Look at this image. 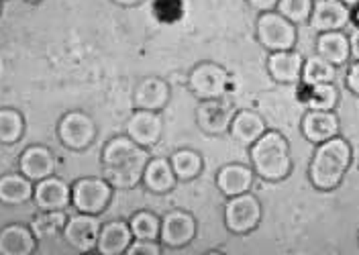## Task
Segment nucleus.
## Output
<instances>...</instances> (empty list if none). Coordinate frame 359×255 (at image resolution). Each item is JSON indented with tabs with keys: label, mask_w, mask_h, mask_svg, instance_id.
I'll use <instances>...</instances> for the list:
<instances>
[{
	"label": "nucleus",
	"mask_w": 359,
	"mask_h": 255,
	"mask_svg": "<svg viewBox=\"0 0 359 255\" xmlns=\"http://www.w3.org/2000/svg\"><path fill=\"white\" fill-rule=\"evenodd\" d=\"M116 4H121V6H137L139 2H143V0H114Z\"/></svg>",
	"instance_id": "40"
},
{
	"label": "nucleus",
	"mask_w": 359,
	"mask_h": 255,
	"mask_svg": "<svg viewBox=\"0 0 359 255\" xmlns=\"http://www.w3.org/2000/svg\"><path fill=\"white\" fill-rule=\"evenodd\" d=\"M188 86H190V92L201 100L223 98L224 92L229 90V71L219 64L202 62L190 71Z\"/></svg>",
	"instance_id": "6"
},
{
	"label": "nucleus",
	"mask_w": 359,
	"mask_h": 255,
	"mask_svg": "<svg viewBox=\"0 0 359 255\" xmlns=\"http://www.w3.org/2000/svg\"><path fill=\"white\" fill-rule=\"evenodd\" d=\"M170 84L161 78L149 76L143 78L133 92L135 109H143V111H161L165 109V104L170 102Z\"/></svg>",
	"instance_id": "15"
},
{
	"label": "nucleus",
	"mask_w": 359,
	"mask_h": 255,
	"mask_svg": "<svg viewBox=\"0 0 359 255\" xmlns=\"http://www.w3.org/2000/svg\"><path fill=\"white\" fill-rule=\"evenodd\" d=\"M141 182L154 194H168V192H172L176 188L178 178L174 174V167H172L170 160H165V158H149Z\"/></svg>",
	"instance_id": "20"
},
{
	"label": "nucleus",
	"mask_w": 359,
	"mask_h": 255,
	"mask_svg": "<svg viewBox=\"0 0 359 255\" xmlns=\"http://www.w3.org/2000/svg\"><path fill=\"white\" fill-rule=\"evenodd\" d=\"M127 135L139 145V147H154L159 143L163 135V118L157 111H143L137 109L131 118L127 120Z\"/></svg>",
	"instance_id": "11"
},
{
	"label": "nucleus",
	"mask_w": 359,
	"mask_h": 255,
	"mask_svg": "<svg viewBox=\"0 0 359 255\" xmlns=\"http://www.w3.org/2000/svg\"><path fill=\"white\" fill-rule=\"evenodd\" d=\"M266 131L268 129H266L264 118L253 111H237L229 127V135L239 145H245V147H251Z\"/></svg>",
	"instance_id": "21"
},
{
	"label": "nucleus",
	"mask_w": 359,
	"mask_h": 255,
	"mask_svg": "<svg viewBox=\"0 0 359 255\" xmlns=\"http://www.w3.org/2000/svg\"><path fill=\"white\" fill-rule=\"evenodd\" d=\"M53 170H55V158L43 145H31L22 151L19 160V172L31 182H39L43 178L53 176Z\"/></svg>",
	"instance_id": "16"
},
{
	"label": "nucleus",
	"mask_w": 359,
	"mask_h": 255,
	"mask_svg": "<svg viewBox=\"0 0 359 255\" xmlns=\"http://www.w3.org/2000/svg\"><path fill=\"white\" fill-rule=\"evenodd\" d=\"M147 162H149V153H147V149H143L131 162L116 165V167H104V178L111 182L112 188H121V190L135 188L143 180V172H145Z\"/></svg>",
	"instance_id": "22"
},
{
	"label": "nucleus",
	"mask_w": 359,
	"mask_h": 255,
	"mask_svg": "<svg viewBox=\"0 0 359 255\" xmlns=\"http://www.w3.org/2000/svg\"><path fill=\"white\" fill-rule=\"evenodd\" d=\"M341 2H343V4H347L349 8H351V6H355V4H359V0H341Z\"/></svg>",
	"instance_id": "41"
},
{
	"label": "nucleus",
	"mask_w": 359,
	"mask_h": 255,
	"mask_svg": "<svg viewBox=\"0 0 359 255\" xmlns=\"http://www.w3.org/2000/svg\"><path fill=\"white\" fill-rule=\"evenodd\" d=\"M133 237L137 239H159V227H161V219L149 212V210H139L135 212L129 221Z\"/></svg>",
	"instance_id": "32"
},
{
	"label": "nucleus",
	"mask_w": 359,
	"mask_h": 255,
	"mask_svg": "<svg viewBox=\"0 0 359 255\" xmlns=\"http://www.w3.org/2000/svg\"><path fill=\"white\" fill-rule=\"evenodd\" d=\"M170 163L174 167V174L178 178V182H190V180H196L202 174V158L198 151L194 149H178L172 158Z\"/></svg>",
	"instance_id": "28"
},
{
	"label": "nucleus",
	"mask_w": 359,
	"mask_h": 255,
	"mask_svg": "<svg viewBox=\"0 0 359 255\" xmlns=\"http://www.w3.org/2000/svg\"><path fill=\"white\" fill-rule=\"evenodd\" d=\"M145 147H139L129 135H118V137H112L104 149H102V163L104 167H116V165H123V163L131 162L133 158H137Z\"/></svg>",
	"instance_id": "27"
},
{
	"label": "nucleus",
	"mask_w": 359,
	"mask_h": 255,
	"mask_svg": "<svg viewBox=\"0 0 359 255\" xmlns=\"http://www.w3.org/2000/svg\"><path fill=\"white\" fill-rule=\"evenodd\" d=\"M302 66H304V57L294 49L271 51L268 57L269 76L278 84H300Z\"/></svg>",
	"instance_id": "14"
},
{
	"label": "nucleus",
	"mask_w": 359,
	"mask_h": 255,
	"mask_svg": "<svg viewBox=\"0 0 359 255\" xmlns=\"http://www.w3.org/2000/svg\"><path fill=\"white\" fill-rule=\"evenodd\" d=\"M196 229H198L196 219L190 212H186V210H170L161 219L159 243L163 247H172V249L186 247V245H190L194 241Z\"/></svg>",
	"instance_id": "7"
},
{
	"label": "nucleus",
	"mask_w": 359,
	"mask_h": 255,
	"mask_svg": "<svg viewBox=\"0 0 359 255\" xmlns=\"http://www.w3.org/2000/svg\"><path fill=\"white\" fill-rule=\"evenodd\" d=\"M27 2H39V0H27Z\"/></svg>",
	"instance_id": "42"
},
{
	"label": "nucleus",
	"mask_w": 359,
	"mask_h": 255,
	"mask_svg": "<svg viewBox=\"0 0 359 255\" xmlns=\"http://www.w3.org/2000/svg\"><path fill=\"white\" fill-rule=\"evenodd\" d=\"M302 133L311 143L318 145L339 135V118L333 111L309 109V113L302 118Z\"/></svg>",
	"instance_id": "18"
},
{
	"label": "nucleus",
	"mask_w": 359,
	"mask_h": 255,
	"mask_svg": "<svg viewBox=\"0 0 359 255\" xmlns=\"http://www.w3.org/2000/svg\"><path fill=\"white\" fill-rule=\"evenodd\" d=\"M0 8H2V0H0Z\"/></svg>",
	"instance_id": "43"
},
{
	"label": "nucleus",
	"mask_w": 359,
	"mask_h": 255,
	"mask_svg": "<svg viewBox=\"0 0 359 255\" xmlns=\"http://www.w3.org/2000/svg\"><path fill=\"white\" fill-rule=\"evenodd\" d=\"M66 212L64 210H41V214H37L31 223V231L37 239H53L55 235L64 233L66 227Z\"/></svg>",
	"instance_id": "29"
},
{
	"label": "nucleus",
	"mask_w": 359,
	"mask_h": 255,
	"mask_svg": "<svg viewBox=\"0 0 359 255\" xmlns=\"http://www.w3.org/2000/svg\"><path fill=\"white\" fill-rule=\"evenodd\" d=\"M337 78V68L327 62L325 57H320L318 53L304 60V66H302V80L304 84L309 86H316V84H329V82H335Z\"/></svg>",
	"instance_id": "30"
},
{
	"label": "nucleus",
	"mask_w": 359,
	"mask_h": 255,
	"mask_svg": "<svg viewBox=\"0 0 359 255\" xmlns=\"http://www.w3.org/2000/svg\"><path fill=\"white\" fill-rule=\"evenodd\" d=\"M349 49H351V57L359 62V29H355L349 37Z\"/></svg>",
	"instance_id": "38"
},
{
	"label": "nucleus",
	"mask_w": 359,
	"mask_h": 255,
	"mask_svg": "<svg viewBox=\"0 0 359 255\" xmlns=\"http://www.w3.org/2000/svg\"><path fill=\"white\" fill-rule=\"evenodd\" d=\"M316 53L320 57H325L327 62H331L335 68L343 66L349 62L351 57V49H349V37L343 35V31H327L320 33L316 39Z\"/></svg>",
	"instance_id": "24"
},
{
	"label": "nucleus",
	"mask_w": 359,
	"mask_h": 255,
	"mask_svg": "<svg viewBox=\"0 0 359 255\" xmlns=\"http://www.w3.org/2000/svg\"><path fill=\"white\" fill-rule=\"evenodd\" d=\"M100 221L96 214H86V212H78L74 216H69L64 227V239L69 247H74L80 254H86L96 249L98 243V235H100Z\"/></svg>",
	"instance_id": "8"
},
{
	"label": "nucleus",
	"mask_w": 359,
	"mask_h": 255,
	"mask_svg": "<svg viewBox=\"0 0 359 255\" xmlns=\"http://www.w3.org/2000/svg\"><path fill=\"white\" fill-rule=\"evenodd\" d=\"M349 19H351V8L341 0H320L314 2L309 21L314 31L327 33V31H343Z\"/></svg>",
	"instance_id": "12"
},
{
	"label": "nucleus",
	"mask_w": 359,
	"mask_h": 255,
	"mask_svg": "<svg viewBox=\"0 0 359 255\" xmlns=\"http://www.w3.org/2000/svg\"><path fill=\"white\" fill-rule=\"evenodd\" d=\"M161 243L159 239H137L133 237L129 249H127V255H159L161 254Z\"/></svg>",
	"instance_id": "35"
},
{
	"label": "nucleus",
	"mask_w": 359,
	"mask_h": 255,
	"mask_svg": "<svg viewBox=\"0 0 359 255\" xmlns=\"http://www.w3.org/2000/svg\"><path fill=\"white\" fill-rule=\"evenodd\" d=\"M257 39L268 51H286L296 46L298 31L296 25L286 17H282L278 11H268V13H259Z\"/></svg>",
	"instance_id": "3"
},
{
	"label": "nucleus",
	"mask_w": 359,
	"mask_h": 255,
	"mask_svg": "<svg viewBox=\"0 0 359 255\" xmlns=\"http://www.w3.org/2000/svg\"><path fill=\"white\" fill-rule=\"evenodd\" d=\"M255 180V172L253 167L243 165V163H229L223 165L217 174V186L223 192L226 198L237 196V194H245L251 190Z\"/></svg>",
	"instance_id": "19"
},
{
	"label": "nucleus",
	"mask_w": 359,
	"mask_h": 255,
	"mask_svg": "<svg viewBox=\"0 0 359 255\" xmlns=\"http://www.w3.org/2000/svg\"><path fill=\"white\" fill-rule=\"evenodd\" d=\"M300 102H304L309 109H318V111H335L337 100H339V90L333 86V82L329 84H316V86H309V84H300Z\"/></svg>",
	"instance_id": "26"
},
{
	"label": "nucleus",
	"mask_w": 359,
	"mask_h": 255,
	"mask_svg": "<svg viewBox=\"0 0 359 255\" xmlns=\"http://www.w3.org/2000/svg\"><path fill=\"white\" fill-rule=\"evenodd\" d=\"M349 21H353V23H355V27L359 29V4L351 6V19H349Z\"/></svg>",
	"instance_id": "39"
},
{
	"label": "nucleus",
	"mask_w": 359,
	"mask_h": 255,
	"mask_svg": "<svg viewBox=\"0 0 359 255\" xmlns=\"http://www.w3.org/2000/svg\"><path fill=\"white\" fill-rule=\"evenodd\" d=\"M33 200L39 210H66L72 205V188L64 180L49 176L35 182Z\"/></svg>",
	"instance_id": "13"
},
{
	"label": "nucleus",
	"mask_w": 359,
	"mask_h": 255,
	"mask_svg": "<svg viewBox=\"0 0 359 255\" xmlns=\"http://www.w3.org/2000/svg\"><path fill=\"white\" fill-rule=\"evenodd\" d=\"M351 158H353L351 145L341 135L318 143L311 160V167H309V178L314 188L325 190V192L335 190L337 186L343 182L351 165Z\"/></svg>",
	"instance_id": "1"
},
{
	"label": "nucleus",
	"mask_w": 359,
	"mask_h": 255,
	"mask_svg": "<svg viewBox=\"0 0 359 255\" xmlns=\"http://www.w3.org/2000/svg\"><path fill=\"white\" fill-rule=\"evenodd\" d=\"M37 247V237L31 227L8 225L0 229V255H31Z\"/></svg>",
	"instance_id": "23"
},
{
	"label": "nucleus",
	"mask_w": 359,
	"mask_h": 255,
	"mask_svg": "<svg viewBox=\"0 0 359 255\" xmlns=\"http://www.w3.org/2000/svg\"><path fill=\"white\" fill-rule=\"evenodd\" d=\"M314 0H278L276 11L294 25L306 23L313 13Z\"/></svg>",
	"instance_id": "33"
},
{
	"label": "nucleus",
	"mask_w": 359,
	"mask_h": 255,
	"mask_svg": "<svg viewBox=\"0 0 359 255\" xmlns=\"http://www.w3.org/2000/svg\"><path fill=\"white\" fill-rule=\"evenodd\" d=\"M112 200V186L107 178H82L72 186V207L78 212L100 214Z\"/></svg>",
	"instance_id": "5"
},
{
	"label": "nucleus",
	"mask_w": 359,
	"mask_h": 255,
	"mask_svg": "<svg viewBox=\"0 0 359 255\" xmlns=\"http://www.w3.org/2000/svg\"><path fill=\"white\" fill-rule=\"evenodd\" d=\"M262 221V202L251 194L231 196L224 205V227L235 235H245L257 229Z\"/></svg>",
	"instance_id": "4"
},
{
	"label": "nucleus",
	"mask_w": 359,
	"mask_h": 255,
	"mask_svg": "<svg viewBox=\"0 0 359 255\" xmlns=\"http://www.w3.org/2000/svg\"><path fill=\"white\" fill-rule=\"evenodd\" d=\"M249 158L253 172L266 182H282L290 176V145L278 131H266L249 147Z\"/></svg>",
	"instance_id": "2"
},
{
	"label": "nucleus",
	"mask_w": 359,
	"mask_h": 255,
	"mask_svg": "<svg viewBox=\"0 0 359 255\" xmlns=\"http://www.w3.org/2000/svg\"><path fill=\"white\" fill-rule=\"evenodd\" d=\"M235 113H237L235 106L224 98L202 100L196 109V123L208 135H223V133H229Z\"/></svg>",
	"instance_id": "10"
},
{
	"label": "nucleus",
	"mask_w": 359,
	"mask_h": 255,
	"mask_svg": "<svg viewBox=\"0 0 359 255\" xmlns=\"http://www.w3.org/2000/svg\"><path fill=\"white\" fill-rule=\"evenodd\" d=\"M131 241H133L131 225L125 221H111L100 227L96 249L100 255H123L127 254Z\"/></svg>",
	"instance_id": "17"
},
{
	"label": "nucleus",
	"mask_w": 359,
	"mask_h": 255,
	"mask_svg": "<svg viewBox=\"0 0 359 255\" xmlns=\"http://www.w3.org/2000/svg\"><path fill=\"white\" fill-rule=\"evenodd\" d=\"M25 120L19 111L0 109V143H17L22 137Z\"/></svg>",
	"instance_id": "31"
},
{
	"label": "nucleus",
	"mask_w": 359,
	"mask_h": 255,
	"mask_svg": "<svg viewBox=\"0 0 359 255\" xmlns=\"http://www.w3.org/2000/svg\"><path fill=\"white\" fill-rule=\"evenodd\" d=\"M57 133H60V141L66 145L67 149L82 151V149L90 147L92 141L96 139V123L86 113L74 111V113H67L60 120Z\"/></svg>",
	"instance_id": "9"
},
{
	"label": "nucleus",
	"mask_w": 359,
	"mask_h": 255,
	"mask_svg": "<svg viewBox=\"0 0 359 255\" xmlns=\"http://www.w3.org/2000/svg\"><path fill=\"white\" fill-rule=\"evenodd\" d=\"M184 13L182 0H154V15L161 23H176Z\"/></svg>",
	"instance_id": "34"
},
{
	"label": "nucleus",
	"mask_w": 359,
	"mask_h": 255,
	"mask_svg": "<svg viewBox=\"0 0 359 255\" xmlns=\"http://www.w3.org/2000/svg\"><path fill=\"white\" fill-rule=\"evenodd\" d=\"M33 182L19 174H4L0 176V202L8 207H19L33 198Z\"/></svg>",
	"instance_id": "25"
},
{
	"label": "nucleus",
	"mask_w": 359,
	"mask_h": 255,
	"mask_svg": "<svg viewBox=\"0 0 359 255\" xmlns=\"http://www.w3.org/2000/svg\"><path fill=\"white\" fill-rule=\"evenodd\" d=\"M345 84L351 92L359 96V62H353L347 70V78H345Z\"/></svg>",
	"instance_id": "36"
},
{
	"label": "nucleus",
	"mask_w": 359,
	"mask_h": 255,
	"mask_svg": "<svg viewBox=\"0 0 359 255\" xmlns=\"http://www.w3.org/2000/svg\"><path fill=\"white\" fill-rule=\"evenodd\" d=\"M251 8H255L257 13H268V11H276L278 0H247Z\"/></svg>",
	"instance_id": "37"
}]
</instances>
